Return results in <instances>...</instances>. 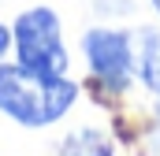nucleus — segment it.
<instances>
[{"label": "nucleus", "instance_id": "nucleus-1", "mask_svg": "<svg viewBox=\"0 0 160 156\" xmlns=\"http://www.w3.org/2000/svg\"><path fill=\"white\" fill-rule=\"evenodd\" d=\"M75 97H78V85L67 78L45 82L19 63H0V112L22 126L56 123L75 104Z\"/></svg>", "mask_w": 160, "mask_h": 156}, {"label": "nucleus", "instance_id": "nucleus-2", "mask_svg": "<svg viewBox=\"0 0 160 156\" xmlns=\"http://www.w3.org/2000/svg\"><path fill=\"white\" fill-rule=\"evenodd\" d=\"M11 48L19 56V67H26L30 75L45 78H63L67 71V48L60 34V15L52 7H30L15 19L11 26Z\"/></svg>", "mask_w": 160, "mask_h": 156}, {"label": "nucleus", "instance_id": "nucleus-3", "mask_svg": "<svg viewBox=\"0 0 160 156\" xmlns=\"http://www.w3.org/2000/svg\"><path fill=\"white\" fill-rule=\"evenodd\" d=\"M82 52L89 71L97 75L101 85L123 93L130 71H134V48H130V34L127 30H108V26H93L82 34Z\"/></svg>", "mask_w": 160, "mask_h": 156}, {"label": "nucleus", "instance_id": "nucleus-4", "mask_svg": "<svg viewBox=\"0 0 160 156\" xmlns=\"http://www.w3.org/2000/svg\"><path fill=\"white\" fill-rule=\"evenodd\" d=\"M142 41H145V48H142V82L153 93H160V34L145 30Z\"/></svg>", "mask_w": 160, "mask_h": 156}, {"label": "nucleus", "instance_id": "nucleus-5", "mask_svg": "<svg viewBox=\"0 0 160 156\" xmlns=\"http://www.w3.org/2000/svg\"><path fill=\"white\" fill-rule=\"evenodd\" d=\"M8 48H11V30H8V26L0 22V60L8 56Z\"/></svg>", "mask_w": 160, "mask_h": 156}, {"label": "nucleus", "instance_id": "nucleus-6", "mask_svg": "<svg viewBox=\"0 0 160 156\" xmlns=\"http://www.w3.org/2000/svg\"><path fill=\"white\" fill-rule=\"evenodd\" d=\"M153 7H157V11H160V0H153Z\"/></svg>", "mask_w": 160, "mask_h": 156}]
</instances>
